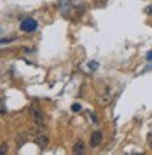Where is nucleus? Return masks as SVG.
<instances>
[{
    "label": "nucleus",
    "instance_id": "obj_1",
    "mask_svg": "<svg viewBox=\"0 0 152 155\" xmlns=\"http://www.w3.org/2000/svg\"><path fill=\"white\" fill-rule=\"evenodd\" d=\"M31 117H32L34 123H35L38 128L44 126V113H43L41 107H40L37 102H35L34 105H31Z\"/></svg>",
    "mask_w": 152,
    "mask_h": 155
},
{
    "label": "nucleus",
    "instance_id": "obj_2",
    "mask_svg": "<svg viewBox=\"0 0 152 155\" xmlns=\"http://www.w3.org/2000/svg\"><path fill=\"white\" fill-rule=\"evenodd\" d=\"M38 28V23H37V20H34V18H25L23 21H21V25H20V29L23 31V32H28V34H31V32H34L35 29Z\"/></svg>",
    "mask_w": 152,
    "mask_h": 155
},
{
    "label": "nucleus",
    "instance_id": "obj_3",
    "mask_svg": "<svg viewBox=\"0 0 152 155\" xmlns=\"http://www.w3.org/2000/svg\"><path fill=\"white\" fill-rule=\"evenodd\" d=\"M34 141L37 143V146H40L41 149H46L50 143V138L47 134H37V137L34 138Z\"/></svg>",
    "mask_w": 152,
    "mask_h": 155
},
{
    "label": "nucleus",
    "instance_id": "obj_4",
    "mask_svg": "<svg viewBox=\"0 0 152 155\" xmlns=\"http://www.w3.org/2000/svg\"><path fill=\"white\" fill-rule=\"evenodd\" d=\"M102 140H104L102 132H101V131H94V132L91 134V137H90V146H91V147H97V146L102 143Z\"/></svg>",
    "mask_w": 152,
    "mask_h": 155
},
{
    "label": "nucleus",
    "instance_id": "obj_5",
    "mask_svg": "<svg viewBox=\"0 0 152 155\" xmlns=\"http://www.w3.org/2000/svg\"><path fill=\"white\" fill-rule=\"evenodd\" d=\"M59 8H61L62 14H67L71 9V2L70 0H59Z\"/></svg>",
    "mask_w": 152,
    "mask_h": 155
},
{
    "label": "nucleus",
    "instance_id": "obj_6",
    "mask_svg": "<svg viewBox=\"0 0 152 155\" xmlns=\"http://www.w3.org/2000/svg\"><path fill=\"white\" fill-rule=\"evenodd\" d=\"M111 101H113V94H111V91L107 88V90H105V93H104V94H102V97H101V104H102V105H108Z\"/></svg>",
    "mask_w": 152,
    "mask_h": 155
},
{
    "label": "nucleus",
    "instance_id": "obj_7",
    "mask_svg": "<svg viewBox=\"0 0 152 155\" xmlns=\"http://www.w3.org/2000/svg\"><path fill=\"white\" fill-rule=\"evenodd\" d=\"M85 152V147H84V141L82 140H78L73 146V153H84Z\"/></svg>",
    "mask_w": 152,
    "mask_h": 155
},
{
    "label": "nucleus",
    "instance_id": "obj_8",
    "mask_svg": "<svg viewBox=\"0 0 152 155\" xmlns=\"http://www.w3.org/2000/svg\"><path fill=\"white\" fill-rule=\"evenodd\" d=\"M71 111H73V113H79V111H81V105H79V104H73V105H71Z\"/></svg>",
    "mask_w": 152,
    "mask_h": 155
},
{
    "label": "nucleus",
    "instance_id": "obj_9",
    "mask_svg": "<svg viewBox=\"0 0 152 155\" xmlns=\"http://www.w3.org/2000/svg\"><path fill=\"white\" fill-rule=\"evenodd\" d=\"M147 146H149V149H152V132L147 134Z\"/></svg>",
    "mask_w": 152,
    "mask_h": 155
},
{
    "label": "nucleus",
    "instance_id": "obj_10",
    "mask_svg": "<svg viewBox=\"0 0 152 155\" xmlns=\"http://www.w3.org/2000/svg\"><path fill=\"white\" fill-rule=\"evenodd\" d=\"M6 152H8V144L2 143V153H6Z\"/></svg>",
    "mask_w": 152,
    "mask_h": 155
},
{
    "label": "nucleus",
    "instance_id": "obj_11",
    "mask_svg": "<svg viewBox=\"0 0 152 155\" xmlns=\"http://www.w3.org/2000/svg\"><path fill=\"white\" fill-rule=\"evenodd\" d=\"M90 117L93 119V123H97V116L94 113H90Z\"/></svg>",
    "mask_w": 152,
    "mask_h": 155
},
{
    "label": "nucleus",
    "instance_id": "obj_12",
    "mask_svg": "<svg viewBox=\"0 0 152 155\" xmlns=\"http://www.w3.org/2000/svg\"><path fill=\"white\" fill-rule=\"evenodd\" d=\"M144 12H146V14H152V6H147V8H144Z\"/></svg>",
    "mask_w": 152,
    "mask_h": 155
},
{
    "label": "nucleus",
    "instance_id": "obj_13",
    "mask_svg": "<svg viewBox=\"0 0 152 155\" xmlns=\"http://www.w3.org/2000/svg\"><path fill=\"white\" fill-rule=\"evenodd\" d=\"M146 58H147V61H152V50H149V52H147Z\"/></svg>",
    "mask_w": 152,
    "mask_h": 155
},
{
    "label": "nucleus",
    "instance_id": "obj_14",
    "mask_svg": "<svg viewBox=\"0 0 152 155\" xmlns=\"http://www.w3.org/2000/svg\"><path fill=\"white\" fill-rule=\"evenodd\" d=\"M90 68H93V70H94V68H97V64H96V62H93V64L90 62Z\"/></svg>",
    "mask_w": 152,
    "mask_h": 155
}]
</instances>
